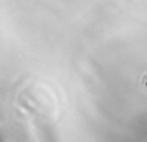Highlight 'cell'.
I'll return each mask as SVG.
<instances>
[{
	"label": "cell",
	"mask_w": 147,
	"mask_h": 142,
	"mask_svg": "<svg viewBox=\"0 0 147 142\" xmlns=\"http://www.w3.org/2000/svg\"><path fill=\"white\" fill-rule=\"evenodd\" d=\"M142 84L145 85V88L147 89V74H146L145 76H143V79H142Z\"/></svg>",
	"instance_id": "obj_1"
}]
</instances>
